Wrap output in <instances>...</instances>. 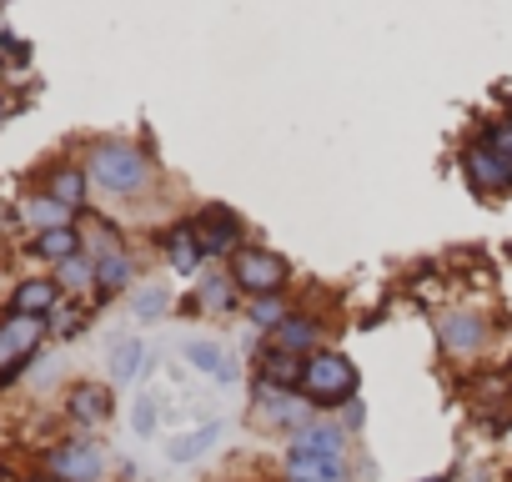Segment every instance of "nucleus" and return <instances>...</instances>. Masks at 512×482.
<instances>
[{"mask_svg":"<svg viewBox=\"0 0 512 482\" xmlns=\"http://www.w3.org/2000/svg\"><path fill=\"white\" fill-rule=\"evenodd\" d=\"M86 176L101 191H111V196H131V191H141L151 181V161L136 146H126V141H96L86 151Z\"/></svg>","mask_w":512,"mask_h":482,"instance_id":"f257e3e1","label":"nucleus"},{"mask_svg":"<svg viewBox=\"0 0 512 482\" xmlns=\"http://www.w3.org/2000/svg\"><path fill=\"white\" fill-rule=\"evenodd\" d=\"M302 392L312 397V407H337V402H347L357 392V372H352V362L342 352H312Z\"/></svg>","mask_w":512,"mask_h":482,"instance_id":"f03ea898","label":"nucleus"},{"mask_svg":"<svg viewBox=\"0 0 512 482\" xmlns=\"http://www.w3.org/2000/svg\"><path fill=\"white\" fill-rule=\"evenodd\" d=\"M231 282L251 297H277L287 287V262L277 252H262V247H236L231 252Z\"/></svg>","mask_w":512,"mask_h":482,"instance_id":"7ed1b4c3","label":"nucleus"},{"mask_svg":"<svg viewBox=\"0 0 512 482\" xmlns=\"http://www.w3.org/2000/svg\"><path fill=\"white\" fill-rule=\"evenodd\" d=\"M256 417H262L267 427H312V402H297L287 387L256 377Z\"/></svg>","mask_w":512,"mask_h":482,"instance_id":"20e7f679","label":"nucleus"},{"mask_svg":"<svg viewBox=\"0 0 512 482\" xmlns=\"http://www.w3.org/2000/svg\"><path fill=\"white\" fill-rule=\"evenodd\" d=\"M41 332H46V317H21V312H11L6 322H0V377H11V372L36 352Z\"/></svg>","mask_w":512,"mask_h":482,"instance_id":"39448f33","label":"nucleus"},{"mask_svg":"<svg viewBox=\"0 0 512 482\" xmlns=\"http://www.w3.org/2000/svg\"><path fill=\"white\" fill-rule=\"evenodd\" d=\"M287 462H347V432L332 422H312L287 447Z\"/></svg>","mask_w":512,"mask_h":482,"instance_id":"423d86ee","label":"nucleus"},{"mask_svg":"<svg viewBox=\"0 0 512 482\" xmlns=\"http://www.w3.org/2000/svg\"><path fill=\"white\" fill-rule=\"evenodd\" d=\"M191 231L201 236L206 252H236V241H241V216L226 211V206H206V211L191 221Z\"/></svg>","mask_w":512,"mask_h":482,"instance_id":"0eeeda50","label":"nucleus"},{"mask_svg":"<svg viewBox=\"0 0 512 482\" xmlns=\"http://www.w3.org/2000/svg\"><path fill=\"white\" fill-rule=\"evenodd\" d=\"M51 472H56L61 482H96V477H101V452H96V442H61V447L51 452Z\"/></svg>","mask_w":512,"mask_h":482,"instance_id":"6e6552de","label":"nucleus"},{"mask_svg":"<svg viewBox=\"0 0 512 482\" xmlns=\"http://www.w3.org/2000/svg\"><path fill=\"white\" fill-rule=\"evenodd\" d=\"M437 342H442L447 352H457V357H472V352L487 342V327H482V317H472V312H447V317H437Z\"/></svg>","mask_w":512,"mask_h":482,"instance_id":"1a4fd4ad","label":"nucleus"},{"mask_svg":"<svg viewBox=\"0 0 512 482\" xmlns=\"http://www.w3.org/2000/svg\"><path fill=\"white\" fill-rule=\"evenodd\" d=\"M467 171H472V186H482V191H512V166L487 141L467 151Z\"/></svg>","mask_w":512,"mask_h":482,"instance_id":"9d476101","label":"nucleus"},{"mask_svg":"<svg viewBox=\"0 0 512 482\" xmlns=\"http://www.w3.org/2000/svg\"><path fill=\"white\" fill-rule=\"evenodd\" d=\"M201 257H206V247H201V236L191 231V221H186V226H176V231L166 236V262H171L181 277H196Z\"/></svg>","mask_w":512,"mask_h":482,"instance_id":"9b49d317","label":"nucleus"},{"mask_svg":"<svg viewBox=\"0 0 512 482\" xmlns=\"http://www.w3.org/2000/svg\"><path fill=\"white\" fill-rule=\"evenodd\" d=\"M11 312H21V317H46V312H56V282H41V277L21 282L16 297H11Z\"/></svg>","mask_w":512,"mask_h":482,"instance_id":"f8f14e48","label":"nucleus"},{"mask_svg":"<svg viewBox=\"0 0 512 482\" xmlns=\"http://www.w3.org/2000/svg\"><path fill=\"white\" fill-rule=\"evenodd\" d=\"M71 417H76V422H86V427L106 422V417H111V392H106V387H96V382H81V387L71 392Z\"/></svg>","mask_w":512,"mask_h":482,"instance_id":"ddd939ff","label":"nucleus"},{"mask_svg":"<svg viewBox=\"0 0 512 482\" xmlns=\"http://www.w3.org/2000/svg\"><path fill=\"white\" fill-rule=\"evenodd\" d=\"M221 437V422H201L196 432H181V437H171L166 442V457L171 462H196V457H206L211 452V442Z\"/></svg>","mask_w":512,"mask_h":482,"instance_id":"4468645a","label":"nucleus"},{"mask_svg":"<svg viewBox=\"0 0 512 482\" xmlns=\"http://www.w3.org/2000/svg\"><path fill=\"white\" fill-rule=\"evenodd\" d=\"M186 362L196 367V372H206V377H216V382H236V367L226 362V352L216 347V342H186Z\"/></svg>","mask_w":512,"mask_h":482,"instance_id":"2eb2a0df","label":"nucleus"},{"mask_svg":"<svg viewBox=\"0 0 512 482\" xmlns=\"http://www.w3.org/2000/svg\"><path fill=\"white\" fill-rule=\"evenodd\" d=\"M262 377L292 392V387H302V377H307V362H302V357H292V352H282V347H272V352L262 357Z\"/></svg>","mask_w":512,"mask_h":482,"instance_id":"dca6fc26","label":"nucleus"},{"mask_svg":"<svg viewBox=\"0 0 512 482\" xmlns=\"http://www.w3.org/2000/svg\"><path fill=\"white\" fill-rule=\"evenodd\" d=\"M277 347H282V352H292V357H302V352H317V322L292 312V317L277 327Z\"/></svg>","mask_w":512,"mask_h":482,"instance_id":"f3484780","label":"nucleus"},{"mask_svg":"<svg viewBox=\"0 0 512 482\" xmlns=\"http://www.w3.org/2000/svg\"><path fill=\"white\" fill-rule=\"evenodd\" d=\"M141 367H146V347H141V337H121V342L111 347V377H116V382H136Z\"/></svg>","mask_w":512,"mask_h":482,"instance_id":"a211bd4d","label":"nucleus"},{"mask_svg":"<svg viewBox=\"0 0 512 482\" xmlns=\"http://www.w3.org/2000/svg\"><path fill=\"white\" fill-rule=\"evenodd\" d=\"M131 277H136V267H131L126 252L96 257V287H101V292H121V287H131Z\"/></svg>","mask_w":512,"mask_h":482,"instance_id":"6ab92c4d","label":"nucleus"},{"mask_svg":"<svg viewBox=\"0 0 512 482\" xmlns=\"http://www.w3.org/2000/svg\"><path fill=\"white\" fill-rule=\"evenodd\" d=\"M31 252H36V257H51V262H71V257L81 252V236H76L71 226H56V231H41V236H36Z\"/></svg>","mask_w":512,"mask_h":482,"instance_id":"aec40b11","label":"nucleus"},{"mask_svg":"<svg viewBox=\"0 0 512 482\" xmlns=\"http://www.w3.org/2000/svg\"><path fill=\"white\" fill-rule=\"evenodd\" d=\"M26 221L41 226V231H56V226H71V206L56 201V196H31L26 201Z\"/></svg>","mask_w":512,"mask_h":482,"instance_id":"412c9836","label":"nucleus"},{"mask_svg":"<svg viewBox=\"0 0 512 482\" xmlns=\"http://www.w3.org/2000/svg\"><path fill=\"white\" fill-rule=\"evenodd\" d=\"M51 196L66 201L71 211H81V201H86V171H76V166H56V171H51Z\"/></svg>","mask_w":512,"mask_h":482,"instance_id":"4be33fe9","label":"nucleus"},{"mask_svg":"<svg viewBox=\"0 0 512 482\" xmlns=\"http://www.w3.org/2000/svg\"><path fill=\"white\" fill-rule=\"evenodd\" d=\"M287 482H347V462H287Z\"/></svg>","mask_w":512,"mask_h":482,"instance_id":"5701e85b","label":"nucleus"},{"mask_svg":"<svg viewBox=\"0 0 512 482\" xmlns=\"http://www.w3.org/2000/svg\"><path fill=\"white\" fill-rule=\"evenodd\" d=\"M56 282H61L66 292H86V287L96 282V262H91V257H71V262H61Z\"/></svg>","mask_w":512,"mask_h":482,"instance_id":"b1692460","label":"nucleus"},{"mask_svg":"<svg viewBox=\"0 0 512 482\" xmlns=\"http://www.w3.org/2000/svg\"><path fill=\"white\" fill-rule=\"evenodd\" d=\"M201 307H211V312L236 307V282H231V272H226V277H206V282H201Z\"/></svg>","mask_w":512,"mask_h":482,"instance_id":"393cba45","label":"nucleus"},{"mask_svg":"<svg viewBox=\"0 0 512 482\" xmlns=\"http://www.w3.org/2000/svg\"><path fill=\"white\" fill-rule=\"evenodd\" d=\"M246 317H251L256 327H267V332H277V327H282V322H287L292 312H287V307H282L277 297H256V302L246 307Z\"/></svg>","mask_w":512,"mask_h":482,"instance_id":"a878e982","label":"nucleus"},{"mask_svg":"<svg viewBox=\"0 0 512 482\" xmlns=\"http://www.w3.org/2000/svg\"><path fill=\"white\" fill-rule=\"evenodd\" d=\"M166 307H171V292H166V287H146V292H136V302H131L136 322H156Z\"/></svg>","mask_w":512,"mask_h":482,"instance_id":"bb28decb","label":"nucleus"},{"mask_svg":"<svg viewBox=\"0 0 512 482\" xmlns=\"http://www.w3.org/2000/svg\"><path fill=\"white\" fill-rule=\"evenodd\" d=\"M131 427H136L141 437H151V432H156V397H141V402L131 407Z\"/></svg>","mask_w":512,"mask_h":482,"instance_id":"cd10ccee","label":"nucleus"},{"mask_svg":"<svg viewBox=\"0 0 512 482\" xmlns=\"http://www.w3.org/2000/svg\"><path fill=\"white\" fill-rule=\"evenodd\" d=\"M487 146H492V151H497V156H502V161L512 166V121L492 126V131H487Z\"/></svg>","mask_w":512,"mask_h":482,"instance_id":"c85d7f7f","label":"nucleus"},{"mask_svg":"<svg viewBox=\"0 0 512 482\" xmlns=\"http://www.w3.org/2000/svg\"><path fill=\"white\" fill-rule=\"evenodd\" d=\"M36 482H61V477H36Z\"/></svg>","mask_w":512,"mask_h":482,"instance_id":"c756f323","label":"nucleus"}]
</instances>
